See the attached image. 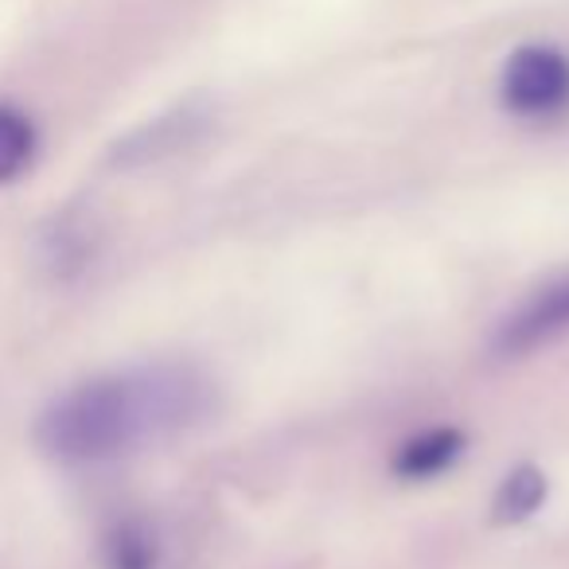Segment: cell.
I'll return each instance as SVG.
<instances>
[{
	"mask_svg": "<svg viewBox=\"0 0 569 569\" xmlns=\"http://www.w3.org/2000/svg\"><path fill=\"white\" fill-rule=\"evenodd\" d=\"M203 410V382L183 367L102 375L59 395L36 421V445L56 465L118 460Z\"/></svg>",
	"mask_w": 569,
	"mask_h": 569,
	"instance_id": "6da1fadb",
	"label": "cell"
},
{
	"mask_svg": "<svg viewBox=\"0 0 569 569\" xmlns=\"http://www.w3.org/2000/svg\"><path fill=\"white\" fill-rule=\"evenodd\" d=\"M503 106L519 118H550L569 106V56L558 48L530 43L503 67Z\"/></svg>",
	"mask_w": 569,
	"mask_h": 569,
	"instance_id": "7a4b0ae2",
	"label": "cell"
},
{
	"mask_svg": "<svg viewBox=\"0 0 569 569\" xmlns=\"http://www.w3.org/2000/svg\"><path fill=\"white\" fill-rule=\"evenodd\" d=\"M569 332V281L553 284L546 293H538L535 301L522 305L515 317H507L499 325L496 336V351L499 356H527L538 343L553 340V336Z\"/></svg>",
	"mask_w": 569,
	"mask_h": 569,
	"instance_id": "3957f363",
	"label": "cell"
},
{
	"mask_svg": "<svg viewBox=\"0 0 569 569\" xmlns=\"http://www.w3.org/2000/svg\"><path fill=\"white\" fill-rule=\"evenodd\" d=\"M465 452V433L452 426H437V429H426V433L410 437L402 449L395 452V476L402 480H429V476L445 472L452 460Z\"/></svg>",
	"mask_w": 569,
	"mask_h": 569,
	"instance_id": "277c9868",
	"label": "cell"
},
{
	"mask_svg": "<svg viewBox=\"0 0 569 569\" xmlns=\"http://www.w3.org/2000/svg\"><path fill=\"white\" fill-rule=\"evenodd\" d=\"M98 553H102V569H157L160 538L149 519L126 515L106 527Z\"/></svg>",
	"mask_w": 569,
	"mask_h": 569,
	"instance_id": "5b68a950",
	"label": "cell"
},
{
	"mask_svg": "<svg viewBox=\"0 0 569 569\" xmlns=\"http://www.w3.org/2000/svg\"><path fill=\"white\" fill-rule=\"evenodd\" d=\"M546 496H550V480L542 468L519 465L499 480L496 496H491V522L496 527H519L535 511H542Z\"/></svg>",
	"mask_w": 569,
	"mask_h": 569,
	"instance_id": "8992f818",
	"label": "cell"
},
{
	"mask_svg": "<svg viewBox=\"0 0 569 569\" xmlns=\"http://www.w3.org/2000/svg\"><path fill=\"white\" fill-rule=\"evenodd\" d=\"M36 126L17 106H0V183H12L32 168L36 160Z\"/></svg>",
	"mask_w": 569,
	"mask_h": 569,
	"instance_id": "52a82bcc",
	"label": "cell"
}]
</instances>
